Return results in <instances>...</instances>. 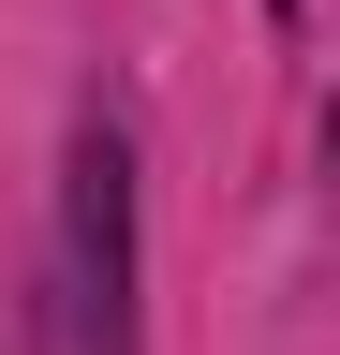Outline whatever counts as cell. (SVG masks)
<instances>
[{"mask_svg":"<svg viewBox=\"0 0 340 355\" xmlns=\"http://www.w3.org/2000/svg\"><path fill=\"white\" fill-rule=\"evenodd\" d=\"M148 237H134V119L89 104L60 148V355H148Z\"/></svg>","mask_w":340,"mask_h":355,"instance_id":"obj_1","label":"cell"},{"mask_svg":"<svg viewBox=\"0 0 340 355\" xmlns=\"http://www.w3.org/2000/svg\"><path fill=\"white\" fill-rule=\"evenodd\" d=\"M267 15H296V0H267Z\"/></svg>","mask_w":340,"mask_h":355,"instance_id":"obj_2","label":"cell"}]
</instances>
